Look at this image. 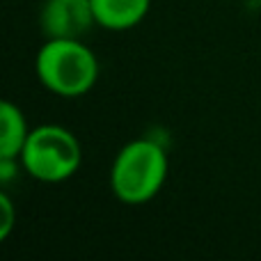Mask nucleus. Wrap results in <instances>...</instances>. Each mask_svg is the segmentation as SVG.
Listing matches in <instances>:
<instances>
[{
	"label": "nucleus",
	"mask_w": 261,
	"mask_h": 261,
	"mask_svg": "<svg viewBox=\"0 0 261 261\" xmlns=\"http://www.w3.org/2000/svg\"><path fill=\"white\" fill-rule=\"evenodd\" d=\"M35 73L46 92L60 99H81L99 83L101 64L83 39L50 37L35 55Z\"/></svg>",
	"instance_id": "obj_1"
},
{
	"label": "nucleus",
	"mask_w": 261,
	"mask_h": 261,
	"mask_svg": "<svg viewBox=\"0 0 261 261\" xmlns=\"http://www.w3.org/2000/svg\"><path fill=\"white\" fill-rule=\"evenodd\" d=\"M170 174L167 149L153 138L128 140L113 158L110 190L115 199L126 206H142L165 188Z\"/></svg>",
	"instance_id": "obj_2"
},
{
	"label": "nucleus",
	"mask_w": 261,
	"mask_h": 261,
	"mask_svg": "<svg viewBox=\"0 0 261 261\" xmlns=\"http://www.w3.org/2000/svg\"><path fill=\"white\" fill-rule=\"evenodd\" d=\"M23 174L39 184H64L83 163V147L71 128L60 124H39L30 130L21 156Z\"/></svg>",
	"instance_id": "obj_3"
},
{
	"label": "nucleus",
	"mask_w": 261,
	"mask_h": 261,
	"mask_svg": "<svg viewBox=\"0 0 261 261\" xmlns=\"http://www.w3.org/2000/svg\"><path fill=\"white\" fill-rule=\"evenodd\" d=\"M41 32L50 37L81 39L96 25L90 0H46L39 12Z\"/></svg>",
	"instance_id": "obj_4"
},
{
	"label": "nucleus",
	"mask_w": 261,
	"mask_h": 261,
	"mask_svg": "<svg viewBox=\"0 0 261 261\" xmlns=\"http://www.w3.org/2000/svg\"><path fill=\"white\" fill-rule=\"evenodd\" d=\"M96 28L126 32L138 28L151 9V0H90Z\"/></svg>",
	"instance_id": "obj_5"
},
{
	"label": "nucleus",
	"mask_w": 261,
	"mask_h": 261,
	"mask_svg": "<svg viewBox=\"0 0 261 261\" xmlns=\"http://www.w3.org/2000/svg\"><path fill=\"white\" fill-rule=\"evenodd\" d=\"M23 110L14 101H3L0 106V158H18L30 135Z\"/></svg>",
	"instance_id": "obj_6"
},
{
	"label": "nucleus",
	"mask_w": 261,
	"mask_h": 261,
	"mask_svg": "<svg viewBox=\"0 0 261 261\" xmlns=\"http://www.w3.org/2000/svg\"><path fill=\"white\" fill-rule=\"evenodd\" d=\"M14 225H16V206H14L7 190H3L0 193V241L9 239Z\"/></svg>",
	"instance_id": "obj_7"
},
{
	"label": "nucleus",
	"mask_w": 261,
	"mask_h": 261,
	"mask_svg": "<svg viewBox=\"0 0 261 261\" xmlns=\"http://www.w3.org/2000/svg\"><path fill=\"white\" fill-rule=\"evenodd\" d=\"M18 172H23L18 158H0V184L7 186L12 179H16Z\"/></svg>",
	"instance_id": "obj_8"
},
{
	"label": "nucleus",
	"mask_w": 261,
	"mask_h": 261,
	"mask_svg": "<svg viewBox=\"0 0 261 261\" xmlns=\"http://www.w3.org/2000/svg\"><path fill=\"white\" fill-rule=\"evenodd\" d=\"M257 3H261V0H257Z\"/></svg>",
	"instance_id": "obj_9"
}]
</instances>
